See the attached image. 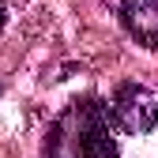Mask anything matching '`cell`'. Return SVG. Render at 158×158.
Listing matches in <instances>:
<instances>
[{
	"instance_id": "cell-4",
	"label": "cell",
	"mask_w": 158,
	"mask_h": 158,
	"mask_svg": "<svg viewBox=\"0 0 158 158\" xmlns=\"http://www.w3.org/2000/svg\"><path fill=\"white\" fill-rule=\"evenodd\" d=\"M4 19H8V11H4V4H0V30H4Z\"/></svg>"
},
{
	"instance_id": "cell-2",
	"label": "cell",
	"mask_w": 158,
	"mask_h": 158,
	"mask_svg": "<svg viewBox=\"0 0 158 158\" xmlns=\"http://www.w3.org/2000/svg\"><path fill=\"white\" fill-rule=\"evenodd\" d=\"M109 121L128 135H147L158 124V94L143 83H121L109 102Z\"/></svg>"
},
{
	"instance_id": "cell-3",
	"label": "cell",
	"mask_w": 158,
	"mask_h": 158,
	"mask_svg": "<svg viewBox=\"0 0 158 158\" xmlns=\"http://www.w3.org/2000/svg\"><path fill=\"white\" fill-rule=\"evenodd\" d=\"M121 23L139 45L158 49V0H121Z\"/></svg>"
},
{
	"instance_id": "cell-1",
	"label": "cell",
	"mask_w": 158,
	"mask_h": 158,
	"mask_svg": "<svg viewBox=\"0 0 158 158\" xmlns=\"http://www.w3.org/2000/svg\"><path fill=\"white\" fill-rule=\"evenodd\" d=\"M45 158H121L102 98H79L56 117L45 139Z\"/></svg>"
}]
</instances>
